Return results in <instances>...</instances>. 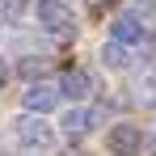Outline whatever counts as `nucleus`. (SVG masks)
I'll list each match as a JSON object with an SVG mask.
<instances>
[{"label": "nucleus", "instance_id": "nucleus-6", "mask_svg": "<svg viewBox=\"0 0 156 156\" xmlns=\"http://www.w3.org/2000/svg\"><path fill=\"white\" fill-rule=\"evenodd\" d=\"M59 93H63V97H72V101L89 97V93H93V80H89V72H76V68H68V72L59 76Z\"/></svg>", "mask_w": 156, "mask_h": 156}, {"label": "nucleus", "instance_id": "nucleus-3", "mask_svg": "<svg viewBox=\"0 0 156 156\" xmlns=\"http://www.w3.org/2000/svg\"><path fill=\"white\" fill-rule=\"evenodd\" d=\"M55 101H59V84H47V80L30 84L26 93H21V105H26L30 114H47V110H55Z\"/></svg>", "mask_w": 156, "mask_h": 156}, {"label": "nucleus", "instance_id": "nucleus-10", "mask_svg": "<svg viewBox=\"0 0 156 156\" xmlns=\"http://www.w3.org/2000/svg\"><path fill=\"white\" fill-rule=\"evenodd\" d=\"M4 80H9V68H4V59H0V89H4Z\"/></svg>", "mask_w": 156, "mask_h": 156}, {"label": "nucleus", "instance_id": "nucleus-4", "mask_svg": "<svg viewBox=\"0 0 156 156\" xmlns=\"http://www.w3.org/2000/svg\"><path fill=\"white\" fill-rule=\"evenodd\" d=\"M110 148H114L118 156H139V148H144L139 127H135V122H118V127L110 131Z\"/></svg>", "mask_w": 156, "mask_h": 156}, {"label": "nucleus", "instance_id": "nucleus-8", "mask_svg": "<svg viewBox=\"0 0 156 156\" xmlns=\"http://www.w3.org/2000/svg\"><path fill=\"white\" fill-rule=\"evenodd\" d=\"M101 59L110 63V68H122V63H127V47H122V42H105Z\"/></svg>", "mask_w": 156, "mask_h": 156}, {"label": "nucleus", "instance_id": "nucleus-9", "mask_svg": "<svg viewBox=\"0 0 156 156\" xmlns=\"http://www.w3.org/2000/svg\"><path fill=\"white\" fill-rule=\"evenodd\" d=\"M21 72H26V76H38V72H42V63H38V59H30V63H21Z\"/></svg>", "mask_w": 156, "mask_h": 156}, {"label": "nucleus", "instance_id": "nucleus-2", "mask_svg": "<svg viewBox=\"0 0 156 156\" xmlns=\"http://www.w3.org/2000/svg\"><path fill=\"white\" fill-rule=\"evenodd\" d=\"M38 21H42V30L55 34V38H72V34H76L72 9H68L63 0H42V4H38Z\"/></svg>", "mask_w": 156, "mask_h": 156}, {"label": "nucleus", "instance_id": "nucleus-1", "mask_svg": "<svg viewBox=\"0 0 156 156\" xmlns=\"http://www.w3.org/2000/svg\"><path fill=\"white\" fill-rule=\"evenodd\" d=\"M13 139L26 148V152H47L55 144V127L51 122H42V118H34V114H17V122H13Z\"/></svg>", "mask_w": 156, "mask_h": 156}, {"label": "nucleus", "instance_id": "nucleus-7", "mask_svg": "<svg viewBox=\"0 0 156 156\" xmlns=\"http://www.w3.org/2000/svg\"><path fill=\"white\" fill-rule=\"evenodd\" d=\"M93 127V110H68V114H63V135H68V139H80V135H84V131Z\"/></svg>", "mask_w": 156, "mask_h": 156}, {"label": "nucleus", "instance_id": "nucleus-5", "mask_svg": "<svg viewBox=\"0 0 156 156\" xmlns=\"http://www.w3.org/2000/svg\"><path fill=\"white\" fill-rule=\"evenodd\" d=\"M110 34H114V42H122V47H139V42H144V21H139L135 13H122V17H114Z\"/></svg>", "mask_w": 156, "mask_h": 156}]
</instances>
